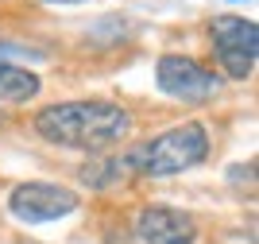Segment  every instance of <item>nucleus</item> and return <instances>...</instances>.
<instances>
[{
	"instance_id": "7ed1b4c3",
	"label": "nucleus",
	"mask_w": 259,
	"mask_h": 244,
	"mask_svg": "<svg viewBox=\"0 0 259 244\" xmlns=\"http://www.w3.org/2000/svg\"><path fill=\"white\" fill-rule=\"evenodd\" d=\"M209 39H213V51L221 58V70L228 78H244L255 70V54H259V27L244 16H217L209 23Z\"/></svg>"
},
{
	"instance_id": "9d476101",
	"label": "nucleus",
	"mask_w": 259,
	"mask_h": 244,
	"mask_svg": "<svg viewBox=\"0 0 259 244\" xmlns=\"http://www.w3.org/2000/svg\"><path fill=\"white\" fill-rule=\"evenodd\" d=\"M0 124H4V117H0Z\"/></svg>"
},
{
	"instance_id": "20e7f679",
	"label": "nucleus",
	"mask_w": 259,
	"mask_h": 244,
	"mask_svg": "<svg viewBox=\"0 0 259 244\" xmlns=\"http://www.w3.org/2000/svg\"><path fill=\"white\" fill-rule=\"evenodd\" d=\"M155 82L166 97L186 101V105H205L221 93V78L186 54H162L155 66Z\"/></svg>"
},
{
	"instance_id": "f03ea898",
	"label": "nucleus",
	"mask_w": 259,
	"mask_h": 244,
	"mask_svg": "<svg viewBox=\"0 0 259 244\" xmlns=\"http://www.w3.org/2000/svg\"><path fill=\"white\" fill-rule=\"evenodd\" d=\"M209 155V132L205 124L197 120H186L178 128H166L155 140L140 144L136 151L124 155V170L132 175H151V179H162V175H182V170L197 167V163Z\"/></svg>"
},
{
	"instance_id": "423d86ee",
	"label": "nucleus",
	"mask_w": 259,
	"mask_h": 244,
	"mask_svg": "<svg viewBox=\"0 0 259 244\" xmlns=\"http://www.w3.org/2000/svg\"><path fill=\"white\" fill-rule=\"evenodd\" d=\"M136 236L140 244H194L197 221L174 205H143L136 217Z\"/></svg>"
},
{
	"instance_id": "0eeeda50",
	"label": "nucleus",
	"mask_w": 259,
	"mask_h": 244,
	"mask_svg": "<svg viewBox=\"0 0 259 244\" xmlns=\"http://www.w3.org/2000/svg\"><path fill=\"white\" fill-rule=\"evenodd\" d=\"M35 93H39V78H35L31 70H20V66L0 62V101L20 105V101H31Z\"/></svg>"
},
{
	"instance_id": "1a4fd4ad",
	"label": "nucleus",
	"mask_w": 259,
	"mask_h": 244,
	"mask_svg": "<svg viewBox=\"0 0 259 244\" xmlns=\"http://www.w3.org/2000/svg\"><path fill=\"white\" fill-rule=\"evenodd\" d=\"M112 244H132V240H112Z\"/></svg>"
},
{
	"instance_id": "6e6552de",
	"label": "nucleus",
	"mask_w": 259,
	"mask_h": 244,
	"mask_svg": "<svg viewBox=\"0 0 259 244\" xmlns=\"http://www.w3.org/2000/svg\"><path fill=\"white\" fill-rule=\"evenodd\" d=\"M43 4H81V0H43Z\"/></svg>"
},
{
	"instance_id": "f257e3e1",
	"label": "nucleus",
	"mask_w": 259,
	"mask_h": 244,
	"mask_svg": "<svg viewBox=\"0 0 259 244\" xmlns=\"http://www.w3.org/2000/svg\"><path fill=\"white\" fill-rule=\"evenodd\" d=\"M35 132L54 148L105 151L132 132V113L112 101H62L35 113Z\"/></svg>"
},
{
	"instance_id": "39448f33",
	"label": "nucleus",
	"mask_w": 259,
	"mask_h": 244,
	"mask_svg": "<svg viewBox=\"0 0 259 244\" xmlns=\"http://www.w3.org/2000/svg\"><path fill=\"white\" fill-rule=\"evenodd\" d=\"M8 210L27 225H47V221H62L77 210V194L54 182H20L8 194Z\"/></svg>"
}]
</instances>
